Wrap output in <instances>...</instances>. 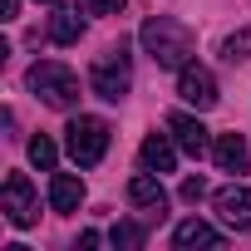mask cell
I'll return each instance as SVG.
<instances>
[{
	"instance_id": "obj_16",
	"label": "cell",
	"mask_w": 251,
	"mask_h": 251,
	"mask_svg": "<svg viewBox=\"0 0 251 251\" xmlns=\"http://www.w3.org/2000/svg\"><path fill=\"white\" fill-rule=\"evenodd\" d=\"M30 163H35L40 173H54V163H59V148H54L45 133H35V138H30Z\"/></svg>"
},
{
	"instance_id": "obj_17",
	"label": "cell",
	"mask_w": 251,
	"mask_h": 251,
	"mask_svg": "<svg viewBox=\"0 0 251 251\" xmlns=\"http://www.w3.org/2000/svg\"><path fill=\"white\" fill-rule=\"evenodd\" d=\"M222 54H226L231 64H236V59H251V30H236V35H226Z\"/></svg>"
},
{
	"instance_id": "obj_6",
	"label": "cell",
	"mask_w": 251,
	"mask_h": 251,
	"mask_svg": "<svg viewBox=\"0 0 251 251\" xmlns=\"http://www.w3.org/2000/svg\"><path fill=\"white\" fill-rule=\"evenodd\" d=\"M177 94H182V103L207 113V108H217V74L207 64H182L177 69Z\"/></svg>"
},
{
	"instance_id": "obj_1",
	"label": "cell",
	"mask_w": 251,
	"mask_h": 251,
	"mask_svg": "<svg viewBox=\"0 0 251 251\" xmlns=\"http://www.w3.org/2000/svg\"><path fill=\"white\" fill-rule=\"evenodd\" d=\"M138 40H143V50L153 54L158 69H182V64H192V30H187L182 20H173V15L143 20Z\"/></svg>"
},
{
	"instance_id": "obj_18",
	"label": "cell",
	"mask_w": 251,
	"mask_h": 251,
	"mask_svg": "<svg viewBox=\"0 0 251 251\" xmlns=\"http://www.w3.org/2000/svg\"><path fill=\"white\" fill-rule=\"evenodd\" d=\"M123 5H128V0H79L84 15H118Z\"/></svg>"
},
{
	"instance_id": "obj_12",
	"label": "cell",
	"mask_w": 251,
	"mask_h": 251,
	"mask_svg": "<svg viewBox=\"0 0 251 251\" xmlns=\"http://www.w3.org/2000/svg\"><path fill=\"white\" fill-rule=\"evenodd\" d=\"M226 236L212 226V222H197V217H187V222H177V231H173V246L177 251H192V246H222Z\"/></svg>"
},
{
	"instance_id": "obj_21",
	"label": "cell",
	"mask_w": 251,
	"mask_h": 251,
	"mask_svg": "<svg viewBox=\"0 0 251 251\" xmlns=\"http://www.w3.org/2000/svg\"><path fill=\"white\" fill-rule=\"evenodd\" d=\"M45 5H50V0H45Z\"/></svg>"
},
{
	"instance_id": "obj_11",
	"label": "cell",
	"mask_w": 251,
	"mask_h": 251,
	"mask_svg": "<svg viewBox=\"0 0 251 251\" xmlns=\"http://www.w3.org/2000/svg\"><path fill=\"white\" fill-rule=\"evenodd\" d=\"M128 202L133 207H143V212H158L163 217V207H168V192H163V182H158V173H138L133 182H128Z\"/></svg>"
},
{
	"instance_id": "obj_10",
	"label": "cell",
	"mask_w": 251,
	"mask_h": 251,
	"mask_svg": "<svg viewBox=\"0 0 251 251\" xmlns=\"http://www.w3.org/2000/svg\"><path fill=\"white\" fill-rule=\"evenodd\" d=\"M212 158H217L222 173H246V168H251V148H246L241 133H222V138L212 143Z\"/></svg>"
},
{
	"instance_id": "obj_5",
	"label": "cell",
	"mask_w": 251,
	"mask_h": 251,
	"mask_svg": "<svg viewBox=\"0 0 251 251\" xmlns=\"http://www.w3.org/2000/svg\"><path fill=\"white\" fill-rule=\"evenodd\" d=\"M0 207H5L10 226H20V231L40 222V197H35V187H30L25 173H10L5 177V187H0Z\"/></svg>"
},
{
	"instance_id": "obj_14",
	"label": "cell",
	"mask_w": 251,
	"mask_h": 251,
	"mask_svg": "<svg viewBox=\"0 0 251 251\" xmlns=\"http://www.w3.org/2000/svg\"><path fill=\"white\" fill-rule=\"evenodd\" d=\"M79 35H84V15H79V5L50 15V40H54V45H74Z\"/></svg>"
},
{
	"instance_id": "obj_7",
	"label": "cell",
	"mask_w": 251,
	"mask_h": 251,
	"mask_svg": "<svg viewBox=\"0 0 251 251\" xmlns=\"http://www.w3.org/2000/svg\"><path fill=\"white\" fill-rule=\"evenodd\" d=\"M168 133H173V143L187 153V158H202L212 143H207V128H202V118L197 113H168Z\"/></svg>"
},
{
	"instance_id": "obj_9",
	"label": "cell",
	"mask_w": 251,
	"mask_h": 251,
	"mask_svg": "<svg viewBox=\"0 0 251 251\" xmlns=\"http://www.w3.org/2000/svg\"><path fill=\"white\" fill-rule=\"evenodd\" d=\"M217 217L236 231H251V187H222L217 192Z\"/></svg>"
},
{
	"instance_id": "obj_20",
	"label": "cell",
	"mask_w": 251,
	"mask_h": 251,
	"mask_svg": "<svg viewBox=\"0 0 251 251\" xmlns=\"http://www.w3.org/2000/svg\"><path fill=\"white\" fill-rule=\"evenodd\" d=\"M15 10H20V0H0V20H15Z\"/></svg>"
},
{
	"instance_id": "obj_13",
	"label": "cell",
	"mask_w": 251,
	"mask_h": 251,
	"mask_svg": "<svg viewBox=\"0 0 251 251\" xmlns=\"http://www.w3.org/2000/svg\"><path fill=\"white\" fill-rule=\"evenodd\" d=\"M79 202H84V182L74 173H54L50 177V207L54 212H79Z\"/></svg>"
},
{
	"instance_id": "obj_15",
	"label": "cell",
	"mask_w": 251,
	"mask_h": 251,
	"mask_svg": "<svg viewBox=\"0 0 251 251\" xmlns=\"http://www.w3.org/2000/svg\"><path fill=\"white\" fill-rule=\"evenodd\" d=\"M108 241H113L118 251H138V246L148 241V226H143V222H118V226L108 231Z\"/></svg>"
},
{
	"instance_id": "obj_2",
	"label": "cell",
	"mask_w": 251,
	"mask_h": 251,
	"mask_svg": "<svg viewBox=\"0 0 251 251\" xmlns=\"http://www.w3.org/2000/svg\"><path fill=\"white\" fill-rule=\"evenodd\" d=\"M25 84H30L35 99H45L50 108H74V103H79V74H74L69 64H59V59H40V64H30Z\"/></svg>"
},
{
	"instance_id": "obj_19",
	"label": "cell",
	"mask_w": 251,
	"mask_h": 251,
	"mask_svg": "<svg viewBox=\"0 0 251 251\" xmlns=\"http://www.w3.org/2000/svg\"><path fill=\"white\" fill-rule=\"evenodd\" d=\"M177 197H182V202H202V197H207V182H202V177H187V182L177 187Z\"/></svg>"
},
{
	"instance_id": "obj_3",
	"label": "cell",
	"mask_w": 251,
	"mask_h": 251,
	"mask_svg": "<svg viewBox=\"0 0 251 251\" xmlns=\"http://www.w3.org/2000/svg\"><path fill=\"white\" fill-rule=\"evenodd\" d=\"M89 89H94L99 99H108V103H118L123 94L133 89V59H128V50H123V45L103 50V54L89 64Z\"/></svg>"
},
{
	"instance_id": "obj_8",
	"label": "cell",
	"mask_w": 251,
	"mask_h": 251,
	"mask_svg": "<svg viewBox=\"0 0 251 251\" xmlns=\"http://www.w3.org/2000/svg\"><path fill=\"white\" fill-rule=\"evenodd\" d=\"M177 153H182V148L173 143V133H148V138H143V148H138V163H143L148 173H158V177H163V173H173Z\"/></svg>"
},
{
	"instance_id": "obj_4",
	"label": "cell",
	"mask_w": 251,
	"mask_h": 251,
	"mask_svg": "<svg viewBox=\"0 0 251 251\" xmlns=\"http://www.w3.org/2000/svg\"><path fill=\"white\" fill-rule=\"evenodd\" d=\"M108 138H113V128L103 118H94V113H79V118H69V128H64V148H69V158L79 163V168H94V163H103V153H108Z\"/></svg>"
}]
</instances>
